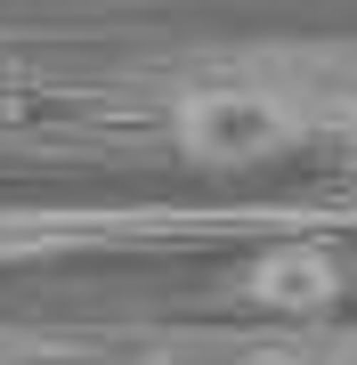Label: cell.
I'll return each instance as SVG.
<instances>
[{"mask_svg":"<svg viewBox=\"0 0 357 365\" xmlns=\"http://www.w3.org/2000/svg\"><path fill=\"white\" fill-rule=\"evenodd\" d=\"M341 365H357V357H341Z\"/></svg>","mask_w":357,"mask_h":365,"instance_id":"3","label":"cell"},{"mask_svg":"<svg viewBox=\"0 0 357 365\" xmlns=\"http://www.w3.org/2000/svg\"><path fill=\"white\" fill-rule=\"evenodd\" d=\"M341 260L325 244H268L260 260L244 268V300L260 317H292V325H317V317L341 309Z\"/></svg>","mask_w":357,"mask_h":365,"instance_id":"2","label":"cell"},{"mask_svg":"<svg viewBox=\"0 0 357 365\" xmlns=\"http://www.w3.org/2000/svg\"><path fill=\"white\" fill-rule=\"evenodd\" d=\"M292 130H301V114L276 106L268 90H244V81H227V90H187L179 114H171V138H179L195 163H219V170L276 155Z\"/></svg>","mask_w":357,"mask_h":365,"instance_id":"1","label":"cell"}]
</instances>
